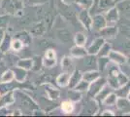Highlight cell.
I'll return each instance as SVG.
<instances>
[{
	"label": "cell",
	"mask_w": 130,
	"mask_h": 117,
	"mask_svg": "<svg viewBox=\"0 0 130 117\" xmlns=\"http://www.w3.org/2000/svg\"><path fill=\"white\" fill-rule=\"evenodd\" d=\"M109 85L113 88V89H118L119 87H121L122 85H124L128 82V77L120 72L119 68L117 67H112L110 70V75L108 78Z\"/></svg>",
	"instance_id": "cell-1"
},
{
	"label": "cell",
	"mask_w": 130,
	"mask_h": 117,
	"mask_svg": "<svg viewBox=\"0 0 130 117\" xmlns=\"http://www.w3.org/2000/svg\"><path fill=\"white\" fill-rule=\"evenodd\" d=\"M118 96L116 93H110L105 99H104L103 102L106 105V106H115L116 103H117V100H118Z\"/></svg>",
	"instance_id": "cell-29"
},
{
	"label": "cell",
	"mask_w": 130,
	"mask_h": 117,
	"mask_svg": "<svg viewBox=\"0 0 130 117\" xmlns=\"http://www.w3.org/2000/svg\"><path fill=\"white\" fill-rule=\"evenodd\" d=\"M14 73H15V78H16L17 81H19V82H22L25 77H26V69H24V68H22V67H18L15 69V70H13Z\"/></svg>",
	"instance_id": "cell-27"
},
{
	"label": "cell",
	"mask_w": 130,
	"mask_h": 117,
	"mask_svg": "<svg viewBox=\"0 0 130 117\" xmlns=\"http://www.w3.org/2000/svg\"><path fill=\"white\" fill-rule=\"evenodd\" d=\"M116 94L119 98H127V95L129 93L130 90V82L128 81L126 84L122 85L121 87H119L118 89H116Z\"/></svg>",
	"instance_id": "cell-24"
},
{
	"label": "cell",
	"mask_w": 130,
	"mask_h": 117,
	"mask_svg": "<svg viewBox=\"0 0 130 117\" xmlns=\"http://www.w3.org/2000/svg\"><path fill=\"white\" fill-rule=\"evenodd\" d=\"M108 58L110 59V61H112L113 62L119 64V66L124 64L126 62V56H124L123 54H121L120 52H118V51L111 50V52L108 55Z\"/></svg>",
	"instance_id": "cell-10"
},
{
	"label": "cell",
	"mask_w": 130,
	"mask_h": 117,
	"mask_svg": "<svg viewBox=\"0 0 130 117\" xmlns=\"http://www.w3.org/2000/svg\"><path fill=\"white\" fill-rule=\"evenodd\" d=\"M98 110V106L96 105V102L94 100H89L87 101V105L85 106V110L84 113L85 114H88V115H93L95 114Z\"/></svg>",
	"instance_id": "cell-18"
},
{
	"label": "cell",
	"mask_w": 130,
	"mask_h": 117,
	"mask_svg": "<svg viewBox=\"0 0 130 117\" xmlns=\"http://www.w3.org/2000/svg\"><path fill=\"white\" fill-rule=\"evenodd\" d=\"M42 62H43L44 67H49L50 68V67H53L55 66V63H56V59H48V58H45V57H44Z\"/></svg>",
	"instance_id": "cell-40"
},
{
	"label": "cell",
	"mask_w": 130,
	"mask_h": 117,
	"mask_svg": "<svg viewBox=\"0 0 130 117\" xmlns=\"http://www.w3.org/2000/svg\"><path fill=\"white\" fill-rule=\"evenodd\" d=\"M61 110L66 113V114H69L72 113L74 110V105L71 100H65L61 103Z\"/></svg>",
	"instance_id": "cell-31"
},
{
	"label": "cell",
	"mask_w": 130,
	"mask_h": 117,
	"mask_svg": "<svg viewBox=\"0 0 130 117\" xmlns=\"http://www.w3.org/2000/svg\"><path fill=\"white\" fill-rule=\"evenodd\" d=\"M70 75L71 73L68 72H63L59 74L57 78H56V82L57 84L61 86V87H65V86H68V83H69V79H70Z\"/></svg>",
	"instance_id": "cell-25"
},
{
	"label": "cell",
	"mask_w": 130,
	"mask_h": 117,
	"mask_svg": "<svg viewBox=\"0 0 130 117\" xmlns=\"http://www.w3.org/2000/svg\"><path fill=\"white\" fill-rule=\"evenodd\" d=\"M53 22H54L53 16H52L51 14H46V16H45V21H44L45 25H46L48 28H51L52 24H53Z\"/></svg>",
	"instance_id": "cell-42"
},
{
	"label": "cell",
	"mask_w": 130,
	"mask_h": 117,
	"mask_svg": "<svg viewBox=\"0 0 130 117\" xmlns=\"http://www.w3.org/2000/svg\"><path fill=\"white\" fill-rule=\"evenodd\" d=\"M45 58H48V59H56L55 58V53L54 50L49 49V50L46 51V54H45Z\"/></svg>",
	"instance_id": "cell-43"
},
{
	"label": "cell",
	"mask_w": 130,
	"mask_h": 117,
	"mask_svg": "<svg viewBox=\"0 0 130 117\" xmlns=\"http://www.w3.org/2000/svg\"><path fill=\"white\" fill-rule=\"evenodd\" d=\"M119 32V28L115 25H106L103 29L100 30V33L104 39H113L117 37Z\"/></svg>",
	"instance_id": "cell-7"
},
{
	"label": "cell",
	"mask_w": 130,
	"mask_h": 117,
	"mask_svg": "<svg viewBox=\"0 0 130 117\" xmlns=\"http://www.w3.org/2000/svg\"><path fill=\"white\" fill-rule=\"evenodd\" d=\"M4 31L2 30V29H0V43L2 42V40H3V38H4Z\"/></svg>",
	"instance_id": "cell-48"
},
{
	"label": "cell",
	"mask_w": 130,
	"mask_h": 117,
	"mask_svg": "<svg viewBox=\"0 0 130 117\" xmlns=\"http://www.w3.org/2000/svg\"><path fill=\"white\" fill-rule=\"evenodd\" d=\"M56 35H57V37H58V39H59L60 41L65 43V44L66 43H69L71 40H72V34L66 28H60V29H58L56 31Z\"/></svg>",
	"instance_id": "cell-15"
},
{
	"label": "cell",
	"mask_w": 130,
	"mask_h": 117,
	"mask_svg": "<svg viewBox=\"0 0 130 117\" xmlns=\"http://www.w3.org/2000/svg\"><path fill=\"white\" fill-rule=\"evenodd\" d=\"M79 22H81L82 24L85 27V28L87 29H90L91 28V23H92V18L90 17V14L88 10H86V9H83L80 13H79Z\"/></svg>",
	"instance_id": "cell-5"
},
{
	"label": "cell",
	"mask_w": 130,
	"mask_h": 117,
	"mask_svg": "<svg viewBox=\"0 0 130 117\" xmlns=\"http://www.w3.org/2000/svg\"><path fill=\"white\" fill-rule=\"evenodd\" d=\"M83 66L87 67V70H94L98 68L97 59L95 58V55H89L87 54V56L83 57Z\"/></svg>",
	"instance_id": "cell-6"
},
{
	"label": "cell",
	"mask_w": 130,
	"mask_h": 117,
	"mask_svg": "<svg viewBox=\"0 0 130 117\" xmlns=\"http://www.w3.org/2000/svg\"><path fill=\"white\" fill-rule=\"evenodd\" d=\"M14 100H15V99H14V93L13 92L6 93L2 98H0V106L3 107V106H8L10 103H13Z\"/></svg>",
	"instance_id": "cell-23"
},
{
	"label": "cell",
	"mask_w": 130,
	"mask_h": 117,
	"mask_svg": "<svg viewBox=\"0 0 130 117\" xmlns=\"http://www.w3.org/2000/svg\"><path fill=\"white\" fill-rule=\"evenodd\" d=\"M18 38L20 40H22V43L24 45H28L29 42H30V35L26 32H22V33L19 34V37Z\"/></svg>",
	"instance_id": "cell-41"
},
{
	"label": "cell",
	"mask_w": 130,
	"mask_h": 117,
	"mask_svg": "<svg viewBox=\"0 0 130 117\" xmlns=\"http://www.w3.org/2000/svg\"><path fill=\"white\" fill-rule=\"evenodd\" d=\"M46 93L51 100H56L59 97V91L57 89H55L54 86L50 85V84H47L46 86Z\"/></svg>",
	"instance_id": "cell-19"
},
{
	"label": "cell",
	"mask_w": 130,
	"mask_h": 117,
	"mask_svg": "<svg viewBox=\"0 0 130 117\" xmlns=\"http://www.w3.org/2000/svg\"><path fill=\"white\" fill-rule=\"evenodd\" d=\"M60 1H61L63 4H65V5H70V4L75 2V0H60Z\"/></svg>",
	"instance_id": "cell-47"
},
{
	"label": "cell",
	"mask_w": 130,
	"mask_h": 117,
	"mask_svg": "<svg viewBox=\"0 0 130 117\" xmlns=\"http://www.w3.org/2000/svg\"><path fill=\"white\" fill-rule=\"evenodd\" d=\"M127 99L130 100V90H129V93H128V95H127Z\"/></svg>",
	"instance_id": "cell-50"
},
{
	"label": "cell",
	"mask_w": 130,
	"mask_h": 117,
	"mask_svg": "<svg viewBox=\"0 0 130 117\" xmlns=\"http://www.w3.org/2000/svg\"><path fill=\"white\" fill-rule=\"evenodd\" d=\"M115 0H99L98 1V7L102 11H108L109 9L115 7Z\"/></svg>",
	"instance_id": "cell-26"
},
{
	"label": "cell",
	"mask_w": 130,
	"mask_h": 117,
	"mask_svg": "<svg viewBox=\"0 0 130 117\" xmlns=\"http://www.w3.org/2000/svg\"><path fill=\"white\" fill-rule=\"evenodd\" d=\"M21 105L22 106H23L24 108L27 109H34V108H37L36 103L31 100V98H29L28 96L22 94V98H21Z\"/></svg>",
	"instance_id": "cell-16"
},
{
	"label": "cell",
	"mask_w": 130,
	"mask_h": 117,
	"mask_svg": "<svg viewBox=\"0 0 130 117\" xmlns=\"http://www.w3.org/2000/svg\"><path fill=\"white\" fill-rule=\"evenodd\" d=\"M119 12H120L125 18H127L128 20H130V0H122L120 1L118 7Z\"/></svg>",
	"instance_id": "cell-13"
},
{
	"label": "cell",
	"mask_w": 130,
	"mask_h": 117,
	"mask_svg": "<svg viewBox=\"0 0 130 117\" xmlns=\"http://www.w3.org/2000/svg\"><path fill=\"white\" fill-rule=\"evenodd\" d=\"M23 46H24V44L22 43V40H20L19 38L12 40V42H11V48L14 51H16V52H19V51H21L22 49V48H23Z\"/></svg>",
	"instance_id": "cell-38"
},
{
	"label": "cell",
	"mask_w": 130,
	"mask_h": 117,
	"mask_svg": "<svg viewBox=\"0 0 130 117\" xmlns=\"http://www.w3.org/2000/svg\"><path fill=\"white\" fill-rule=\"evenodd\" d=\"M68 96H69V99H70L71 101H77V100H80L82 98L81 92H79L78 90H73V89H69V92H68Z\"/></svg>",
	"instance_id": "cell-35"
},
{
	"label": "cell",
	"mask_w": 130,
	"mask_h": 117,
	"mask_svg": "<svg viewBox=\"0 0 130 117\" xmlns=\"http://www.w3.org/2000/svg\"><path fill=\"white\" fill-rule=\"evenodd\" d=\"M11 37L9 35H4V38L2 40V42L0 43V49L2 52H7L11 47Z\"/></svg>",
	"instance_id": "cell-32"
},
{
	"label": "cell",
	"mask_w": 130,
	"mask_h": 117,
	"mask_svg": "<svg viewBox=\"0 0 130 117\" xmlns=\"http://www.w3.org/2000/svg\"><path fill=\"white\" fill-rule=\"evenodd\" d=\"M109 61H110V59H109L108 57H100L99 60H97L98 68L103 70L104 68L109 64Z\"/></svg>",
	"instance_id": "cell-39"
},
{
	"label": "cell",
	"mask_w": 130,
	"mask_h": 117,
	"mask_svg": "<svg viewBox=\"0 0 130 117\" xmlns=\"http://www.w3.org/2000/svg\"><path fill=\"white\" fill-rule=\"evenodd\" d=\"M105 19L107 22V25H115L119 20V9L117 7H113V8L109 9L106 13Z\"/></svg>",
	"instance_id": "cell-4"
},
{
	"label": "cell",
	"mask_w": 130,
	"mask_h": 117,
	"mask_svg": "<svg viewBox=\"0 0 130 117\" xmlns=\"http://www.w3.org/2000/svg\"><path fill=\"white\" fill-rule=\"evenodd\" d=\"M111 45L109 44V43H104L103 45H102V47H101V49L99 50V52H98V56L99 57H108L109 53L111 52Z\"/></svg>",
	"instance_id": "cell-36"
},
{
	"label": "cell",
	"mask_w": 130,
	"mask_h": 117,
	"mask_svg": "<svg viewBox=\"0 0 130 117\" xmlns=\"http://www.w3.org/2000/svg\"><path fill=\"white\" fill-rule=\"evenodd\" d=\"M83 79V74L80 70H74L73 72L71 73L70 79H69V89H75L76 86L79 84V82Z\"/></svg>",
	"instance_id": "cell-12"
},
{
	"label": "cell",
	"mask_w": 130,
	"mask_h": 117,
	"mask_svg": "<svg viewBox=\"0 0 130 117\" xmlns=\"http://www.w3.org/2000/svg\"><path fill=\"white\" fill-rule=\"evenodd\" d=\"M126 62L129 64V67H130V53L126 56Z\"/></svg>",
	"instance_id": "cell-49"
},
{
	"label": "cell",
	"mask_w": 130,
	"mask_h": 117,
	"mask_svg": "<svg viewBox=\"0 0 130 117\" xmlns=\"http://www.w3.org/2000/svg\"><path fill=\"white\" fill-rule=\"evenodd\" d=\"M97 78H99V72L95 69L94 70H87V72H85L83 74V79L87 81V82H89V83L93 82Z\"/></svg>",
	"instance_id": "cell-22"
},
{
	"label": "cell",
	"mask_w": 130,
	"mask_h": 117,
	"mask_svg": "<svg viewBox=\"0 0 130 117\" xmlns=\"http://www.w3.org/2000/svg\"><path fill=\"white\" fill-rule=\"evenodd\" d=\"M101 115H102V116H108V115H110V116H113V115H115V114H114V112H113V111H110V110H105L103 113H101Z\"/></svg>",
	"instance_id": "cell-46"
},
{
	"label": "cell",
	"mask_w": 130,
	"mask_h": 117,
	"mask_svg": "<svg viewBox=\"0 0 130 117\" xmlns=\"http://www.w3.org/2000/svg\"><path fill=\"white\" fill-rule=\"evenodd\" d=\"M105 43V39L103 37H98L95 40H93L91 44L88 46V48L87 49V54L89 55H97L99 50L101 49L102 45Z\"/></svg>",
	"instance_id": "cell-9"
},
{
	"label": "cell",
	"mask_w": 130,
	"mask_h": 117,
	"mask_svg": "<svg viewBox=\"0 0 130 117\" xmlns=\"http://www.w3.org/2000/svg\"><path fill=\"white\" fill-rule=\"evenodd\" d=\"M46 30V25L44 22H39L35 24H33L32 28H31V33L33 35H36V36H39L41 34H43Z\"/></svg>",
	"instance_id": "cell-21"
},
{
	"label": "cell",
	"mask_w": 130,
	"mask_h": 117,
	"mask_svg": "<svg viewBox=\"0 0 130 117\" xmlns=\"http://www.w3.org/2000/svg\"><path fill=\"white\" fill-rule=\"evenodd\" d=\"M89 82H87V81H86V80H84V79H82L81 81L79 82V84L76 86V88L75 89L78 90L79 92H81V93H83V92H87V90H88V88H89Z\"/></svg>",
	"instance_id": "cell-37"
},
{
	"label": "cell",
	"mask_w": 130,
	"mask_h": 117,
	"mask_svg": "<svg viewBox=\"0 0 130 117\" xmlns=\"http://www.w3.org/2000/svg\"><path fill=\"white\" fill-rule=\"evenodd\" d=\"M75 3L82 7L83 9H86V10H89L91 9L93 3H94V0H75Z\"/></svg>",
	"instance_id": "cell-33"
},
{
	"label": "cell",
	"mask_w": 130,
	"mask_h": 117,
	"mask_svg": "<svg viewBox=\"0 0 130 117\" xmlns=\"http://www.w3.org/2000/svg\"><path fill=\"white\" fill-rule=\"evenodd\" d=\"M18 67L24 68L26 70H29L33 68V60L32 59H23L18 61Z\"/></svg>",
	"instance_id": "cell-30"
},
{
	"label": "cell",
	"mask_w": 130,
	"mask_h": 117,
	"mask_svg": "<svg viewBox=\"0 0 130 117\" xmlns=\"http://www.w3.org/2000/svg\"><path fill=\"white\" fill-rule=\"evenodd\" d=\"M8 22V17L7 16H0V28L5 27Z\"/></svg>",
	"instance_id": "cell-45"
},
{
	"label": "cell",
	"mask_w": 130,
	"mask_h": 117,
	"mask_svg": "<svg viewBox=\"0 0 130 117\" xmlns=\"http://www.w3.org/2000/svg\"><path fill=\"white\" fill-rule=\"evenodd\" d=\"M117 106L120 111H122L124 114L128 115L130 113V100L126 98H118L117 100Z\"/></svg>",
	"instance_id": "cell-11"
},
{
	"label": "cell",
	"mask_w": 130,
	"mask_h": 117,
	"mask_svg": "<svg viewBox=\"0 0 130 117\" xmlns=\"http://www.w3.org/2000/svg\"><path fill=\"white\" fill-rule=\"evenodd\" d=\"M74 40H75L76 45H78V46H85L86 42H87V36L83 32H77Z\"/></svg>",
	"instance_id": "cell-34"
},
{
	"label": "cell",
	"mask_w": 130,
	"mask_h": 117,
	"mask_svg": "<svg viewBox=\"0 0 130 117\" xmlns=\"http://www.w3.org/2000/svg\"><path fill=\"white\" fill-rule=\"evenodd\" d=\"M61 67H62V70H63L64 72H68V73L73 72L74 64H73L72 60H71L69 57H64V58H63L62 62H61Z\"/></svg>",
	"instance_id": "cell-17"
},
{
	"label": "cell",
	"mask_w": 130,
	"mask_h": 117,
	"mask_svg": "<svg viewBox=\"0 0 130 117\" xmlns=\"http://www.w3.org/2000/svg\"><path fill=\"white\" fill-rule=\"evenodd\" d=\"M70 54L73 58L82 59L83 57H85L87 55V51L84 46H78V45H76V46H74V47L71 48Z\"/></svg>",
	"instance_id": "cell-14"
},
{
	"label": "cell",
	"mask_w": 130,
	"mask_h": 117,
	"mask_svg": "<svg viewBox=\"0 0 130 117\" xmlns=\"http://www.w3.org/2000/svg\"><path fill=\"white\" fill-rule=\"evenodd\" d=\"M1 7L7 13L16 14L22 10L23 2H22V0H2Z\"/></svg>",
	"instance_id": "cell-2"
},
{
	"label": "cell",
	"mask_w": 130,
	"mask_h": 117,
	"mask_svg": "<svg viewBox=\"0 0 130 117\" xmlns=\"http://www.w3.org/2000/svg\"><path fill=\"white\" fill-rule=\"evenodd\" d=\"M106 84V80L104 78H97L93 82L89 84V88L87 90V95L89 98H95L96 95L100 92L104 85Z\"/></svg>",
	"instance_id": "cell-3"
},
{
	"label": "cell",
	"mask_w": 130,
	"mask_h": 117,
	"mask_svg": "<svg viewBox=\"0 0 130 117\" xmlns=\"http://www.w3.org/2000/svg\"><path fill=\"white\" fill-rule=\"evenodd\" d=\"M48 0H28V3L30 5H42L45 4Z\"/></svg>",
	"instance_id": "cell-44"
},
{
	"label": "cell",
	"mask_w": 130,
	"mask_h": 117,
	"mask_svg": "<svg viewBox=\"0 0 130 117\" xmlns=\"http://www.w3.org/2000/svg\"><path fill=\"white\" fill-rule=\"evenodd\" d=\"M112 89H113V88H112L110 85H106V84H105L103 87H102V89L100 90V92L96 95L95 98H97V100H99V101H103L104 99H105L110 93H112Z\"/></svg>",
	"instance_id": "cell-20"
},
{
	"label": "cell",
	"mask_w": 130,
	"mask_h": 117,
	"mask_svg": "<svg viewBox=\"0 0 130 117\" xmlns=\"http://www.w3.org/2000/svg\"><path fill=\"white\" fill-rule=\"evenodd\" d=\"M106 25H107V22H106V19H105V17H104L103 15L97 14V15H95L93 17V19H92V23H91V28L93 30L100 31Z\"/></svg>",
	"instance_id": "cell-8"
},
{
	"label": "cell",
	"mask_w": 130,
	"mask_h": 117,
	"mask_svg": "<svg viewBox=\"0 0 130 117\" xmlns=\"http://www.w3.org/2000/svg\"><path fill=\"white\" fill-rule=\"evenodd\" d=\"M15 79V73L11 69L6 70L5 72L1 76V82L2 83H11L12 81Z\"/></svg>",
	"instance_id": "cell-28"
}]
</instances>
